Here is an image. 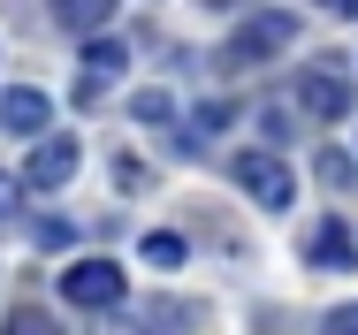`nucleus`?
I'll use <instances>...</instances> for the list:
<instances>
[{
    "label": "nucleus",
    "instance_id": "1",
    "mask_svg": "<svg viewBox=\"0 0 358 335\" xmlns=\"http://www.w3.org/2000/svg\"><path fill=\"white\" fill-rule=\"evenodd\" d=\"M229 176H236V191L259 206V213H289V199H297V176H289L275 152H259V145H252V152H236V160H229Z\"/></svg>",
    "mask_w": 358,
    "mask_h": 335
},
{
    "label": "nucleus",
    "instance_id": "2",
    "mask_svg": "<svg viewBox=\"0 0 358 335\" xmlns=\"http://www.w3.org/2000/svg\"><path fill=\"white\" fill-rule=\"evenodd\" d=\"M122 297H130V282L115 259H69L62 267V305H76V313H115Z\"/></svg>",
    "mask_w": 358,
    "mask_h": 335
},
{
    "label": "nucleus",
    "instance_id": "3",
    "mask_svg": "<svg viewBox=\"0 0 358 335\" xmlns=\"http://www.w3.org/2000/svg\"><path fill=\"white\" fill-rule=\"evenodd\" d=\"M289 38H297V15H275V8H259V15H244V23H236V38H229V69L275 62Z\"/></svg>",
    "mask_w": 358,
    "mask_h": 335
},
{
    "label": "nucleus",
    "instance_id": "4",
    "mask_svg": "<svg viewBox=\"0 0 358 335\" xmlns=\"http://www.w3.org/2000/svg\"><path fill=\"white\" fill-rule=\"evenodd\" d=\"M297 107H305L313 122H343V115H351V76L336 62L305 69V76H297Z\"/></svg>",
    "mask_w": 358,
    "mask_h": 335
},
{
    "label": "nucleus",
    "instance_id": "5",
    "mask_svg": "<svg viewBox=\"0 0 358 335\" xmlns=\"http://www.w3.org/2000/svg\"><path fill=\"white\" fill-rule=\"evenodd\" d=\"M76 176V137H38V145H31V160H23V183H31V191H62V183H69Z\"/></svg>",
    "mask_w": 358,
    "mask_h": 335
},
{
    "label": "nucleus",
    "instance_id": "6",
    "mask_svg": "<svg viewBox=\"0 0 358 335\" xmlns=\"http://www.w3.org/2000/svg\"><path fill=\"white\" fill-rule=\"evenodd\" d=\"M305 267H328V274H351V267H358V236L336 221V213L305 229Z\"/></svg>",
    "mask_w": 358,
    "mask_h": 335
},
{
    "label": "nucleus",
    "instance_id": "7",
    "mask_svg": "<svg viewBox=\"0 0 358 335\" xmlns=\"http://www.w3.org/2000/svg\"><path fill=\"white\" fill-rule=\"evenodd\" d=\"M122 69H130V46H122V38H92V46H84V84H76V99L92 107V99H99Z\"/></svg>",
    "mask_w": 358,
    "mask_h": 335
},
{
    "label": "nucleus",
    "instance_id": "8",
    "mask_svg": "<svg viewBox=\"0 0 358 335\" xmlns=\"http://www.w3.org/2000/svg\"><path fill=\"white\" fill-rule=\"evenodd\" d=\"M0 122H8L15 137H46L54 99H46V92H31V84H15V92H0Z\"/></svg>",
    "mask_w": 358,
    "mask_h": 335
},
{
    "label": "nucleus",
    "instance_id": "9",
    "mask_svg": "<svg viewBox=\"0 0 358 335\" xmlns=\"http://www.w3.org/2000/svg\"><path fill=\"white\" fill-rule=\"evenodd\" d=\"M122 0H46V15L62 23V31H76V38H92V31H107V15H115Z\"/></svg>",
    "mask_w": 358,
    "mask_h": 335
},
{
    "label": "nucleus",
    "instance_id": "10",
    "mask_svg": "<svg viewBox=\"0 0 358 335\" xmlns=\"http://www.w3.org/2000/svg\"><path fill=\"white\" fill-rule=\"evenodd\" d=\"M138 252H145V259H152L160 274H176V267H183V236H176V229H152Z\"/></svg>",
    "mask_w": 358,
    "mask_h": 335
},
{
    "label": "nucleus",
    "instance_id": "11",
    "mask_svg": "<svg viewBox=\"0 0 358 335\" xmlns=\"http://www.w3.org/2000/svg\"><path fill=\"white\" fill-rule=\"evenodd\" d=\"M8 335H62V328H54L38 305H15V313H8Z\"/></svg>",
    "mask_w": 358,
    "mask_h": 335
},
{
    "label": "nucleus",
    "instance_id": "12",
    "mask_svg": "<svg viewBox=\"0 0 358 335\" xmlns=\"http://www.w3.org/2000/svg\"><path fill=\"white\" fill-rule=\"evenodd\" d=\"M183 320H191V305H145V328L152 335H176Z\"/></svg>",
    "mask_w": 358,
    "mask_h": 335
},
{
    "label": "nucleus",
    "instance_id": "13",
    "mask_svg": "<svg viewBox=\"0 0 358 335\" xmlns=\"http://www.w3.org/2000/svg\"><path fill=\"white\" fill-rule=\"evenodd\" d=\"M320 335H358V305H336V313H328V328Z\"/></svg>",
    "mask_w": 358,
    "mask_h": 335
},
{
    "label": "nucleus",
    "instance_id": "14",
    "mask_svg": "<svg viewBox=\"0 0 358 335\" xmlns=\"http://www.w3.org/2000/svg\"><path fill=\"white\" fill-rule=\"evenodd\" d=\"M8 213H15V183L0 176V221H8Z\"/></svg>",
    "mask_w": 358,
    "mask_h": 335
},
{
    "label": "nucleus",
    "instance_id": "15",
    "mask_svg": "<svg viewBox=\"0 0 358 335\" xmlns=\"http://www.w3.org/2000/svg\"><path fill=\"white\" fill-rule=\"evenodd\" d=\"M320 8H328V15H358V0H320Z\"/></svg>",
    "mask_w": 358,
    "mask_h": 335
},
{
    "label": "nucleus",
    "instance_id": "16",
    "mask_svg": "<svg viewBox=\"0 0 358 335\" xmlns=\"http://www.w3.org/2000/svg\"><path fill=\"white\" fill-rule=\"evenodd\" d=\"M206 8H236V0H206Z\"/></svg>",
    "mask_w": 358,
    "mask_h": 335
}]
</instances>
